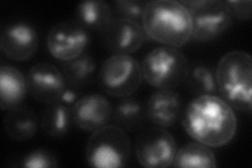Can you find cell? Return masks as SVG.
<instances>
[{
	"label": "cell",
	"instance_id": "6da1fadb",
	"mask_svg": "<svg viewBox=\"0 0 252 168\" xmlns=\"http://www.w3.org/2000/svg\"><path fill=\"white\" fill-rule=\"evenodd\" d=\"M181 120L189 137L209 147L227 145L238 130V119L233 108L216 95L192 99L187 104Z\"/></svg>",
	"mask_w": 252,
	"mask_h": 168
},
{
	"label": "cell",
	"instance_id": "7a4b0ae2",
	"mask_svg": "<svg viewBox=\"0 0 252 168\" xmlns=\"http://www.w3.org/2000/svg\"><path fill=\"white\" fill-rule=\"evenodd\" d=\"M146 36L165 46L182 47L191 39V16L176 0L148 1L141 20Z\"/></svg>",
	"mask_w": 252,
	"mask_h": 168
},
{
	"label": "cell",
	"instance_id": "3957f363",
	"mask_svg": "<svg viewBox=\"0 0 252 168\" xmlns=\"http://www.w3.org/2000/svg\"><path fill=\"white\" fill-rule=\"evenodd\" d=\"M218 92L222 99L243 113L252 109V58L244 51L225 54L216 69Z\"/></svg>",
	"mask_w": 252,
	"mask_h": 168
},
{
	"label": "cell",
	"instance_id": "277c9868",
	"mask_svg": "<svg viewBox=\"0 0 252 168\" xmlns=\"http://www.w3.org/2000/svg\"><path fill=\"white\" fill-rule=\"evenodd\" d=\"M131 141L127 132L117 125H106L94 132L85 147V159L91 167L119 168L127 165Z\"/></svg>",
	"mask_w": 252,
	"mask_h": 168
},
{
	"label": "cell",
	"instance_id": "5b68a950",
	"mask_svg": "<svg viewBox=\"0 0 252 168\" xmlns=\"http://www.w3.org/2000/svg\"><path fill=\"white\" fill-rule=\"evenodd\" d=\"M141 69L143 79L151 86L159 90H175L186 81L190 67L182 52L169 46H160L145 56Z\"/></svg>",
	"mask_w": 252,
	"mask_h": 168
},
{
	"label": "cell",
	"instance_id": "8992f818",
	"mask_svg": "<svg viewBox=\"0 0 252 168\" xmlns=\"http://www.w3.org/2000/svg\"><path fill=\"white\" fill-rule=\"evenodd\" d=\"M141 65L129 55H113L108 57L99 70V84L110 97H130L141 87Z\"/></svg>",
	"mask_w": 252,
	"mask_h": 168
},
{
	"label": "cell",
	"instance_id": "52a82bcc",
	"mask_svg": "<svg viewBox=\"0 0 252 168\" xmlns=\"http://www.w3.org/2000/svg\"><path fill=\"white\" fill-rule=\"evenodd\" d=\"M191 16V39L199 42L212 41L232 26V18L220 0L180 1Z\"/></svg>",
	"mask_w": 252,
	"mask_h": 168
},
{
	"label": "cell",
	"instance_id": "ba28073f",
	"mask_svg": "<svg viewBox=\"0 0 252 168\" xmlns=\"http://www.w3.org/2000/svg\"><path fill=\"white\" fill-rule=\"evenodd\" d=\"M177 150V143L171 134L159 126L142 131L135 143L138 162L146 168L171 166Z\"/></svg>",
	"mask_w": 252,
	"mask_h": 168
},
{
	"label": "cell",
	"instance_id": "9c48e42d",
	"mask_svg": "<svg viewBox=\"0 0 252 168\" xmlns=\"http://www.w3.org/2000/svg\"><path fill=\"white\" fill-rule=\"evenodd\" d=\"M90 42L88 30L77 21H62L55 25L46 38L47 51L60 61H69L84 54Z\"/></svg>",
	"mask_w": 252,
	"mask_h": 168
},
{
	"label": "cell",
	"instance_id": "30bf717a",
	"mask_svg": "<svg viewBox=\"0 0 252 168\" xmlns=\"http://www.w3.org/2000/svg\"><path fill=\"white\" fill-rule=\"evenodd\" d=\"M101 41L114 55H130L145 42L146 34L140 22L114 17L101 32Z\"/></svg>",
	"mask_w": 252,
	"mask_h": 168
},
{
	"label": "cell",
	"instance_id": "8fae6325",
	"mask_svg": "<svg viewBox=\"0 0 252 168\" xmlns=\"http://www.w3.org/2000/svg\"><path fill=\"white\" fill-rule=\"evenodd\" d=\"M26 78L29 94L45 105L59 101L67 85L62 70L47 62L32 67Z\"/></svg>",
	"mask_w": 252,
	"mask_h": 168
},
{
	"label": "cell",
	"instance_id": "7c38bea8",
	"mask_svg": "<svg viewBox=\"0 0 252 168\" xmlns=\"http://www.w3.org/2000/svg\"><path fill=\"white\" fill-rule=\"evenodd\" d=\"M38 46V32L30 23L15 21L2 27L0 47L9 59L17 62L27 61L36 54Z\"/></svg>",
	"mask_w": 252,
	"mask_h": 168
},
{
	"label": "cell",
	"instance_id": "4fadbf2b",
	"mask_svg": "<svg viewBox=\"0 0 252 168\" xmlns=\"http://www.w3.org/2000/svg\"><path fill=\"white\" fill-rule=\"evenodd\" d=\"M70 113L73 123L78 129L94 133L112 121L113 106L104 96L91 94L78 99Z\"/></svg>",
	"mask_w": 252,
	"mask_h": 168
},
{
	"label": "cell",
	"instance_id": "5bb4252c",
	"mask_svg": "<svg viewBox=\"0 0 252 168\" xmlns=\"http://www.w3.org/2000/svg\"><path fill=\"white\" fill-rule=\"evenodd\" d=\"M145 107L149 121L163 129L175 125L184 111L182 97L173 90L155 92L148 98Z\"/></svg>",
	"mask_w": 252,
	"mask_h": 168
},
{
	"label": "cell",
	"instance_id": "9a60e30c",
	"mask_svg": "<svg viewBox=\"0 0 252 168\" xmlns=\"http://www.w3.org/2000/svg\"><path fill=\"white\" fill-rule=\"evenodd\" d=\"M29 94L27 78L19 69L10 66L0 68V107L12 110L21 105Z\"/></svg>",
	"mask_w": 252,
	"mask_h": 168
},
{
	"label": "cell",
	"instance_id": "2e32d148",
	"mask_svg": "<svg viewBox=\"0 0 252 168\" xmlns=\"http://www.w3.org/2000/svg\"><path fill=\"white\" fill-rule=\"evenodd\" d=\"M39 123L40 122L35 111L25 106L9 110L3 119V127L7 137L18 142L34 138Z\"/></svg>",
	"mask_w": 252,
	"mask_h": 168
},
{
	"label": "cell",
	"instance_id": "e0dca14e",
	"mask_svg": "<svg viewBox=\"0 0 252 168\" xmlns=\"http://www.w3.org/2000/svg\"><path fill=\"white\" fill-rule=\"evenodd\" d=\"M112 120L115 125L125 132H137L147 122L146 107L140 99L135 97L122 98L113 107Z\"/></svg>",
	"mask_w": 252,
	"mask_h": 168
},
{
	"label": "cell",
	"instance_id": "ac0fdd59",
	"mask_svg": "<svg viewBox=\"0 0 252 168\" xmlns=\"http://www.w3.org/2000/svg\"><path fill=\"white\" fill-rule=\"evenodd\" d=\"M73 123L70 108L60 101L47 104L40 115V127L51 138H62Z\"/></svg>",
	"mask_w": 252,
	"mask_h": 168
},
{
	"label": "cell",
	"instance_id": "d6986e66",
	"mask_svg": "<svg viewBox=\"0 0 252 168\" xmlns=\"http://www.w3.org/2000/svg\"><path fill=\"white\" fill-rule=\"evenodd\" d=\"M112 5L103 0H90L77 6V22L88 31L101 32L113 17Z\"/></svg>",
	"mask_w": 252,
	"mask_h": 168
},
{
	"label": "cell",
	"instance_id": "ffe728a7",
	"mask_svg": "<svg viewBox=\"0 0 252 168\" xmlns=\"http://www.w3.org/2000/svg\"><path fill=\"white\" fill-rule=\"evenodd\" d=\"M171 166L182 168H215L218 166V163L210 147L195 141L188 143L177 150Z\"/></svg>",
	"mask_w": 252,
	"mask_h": 168
},
{
	"label": "cell",
	"instance_id": "44dd1931",
	"mask_svg": "<svg viewBox=\"0 0 252 168\" xmlns=\"http://www.w3.org/2000/svg\"><path fill=\"white\" fill-rule=\"evenodd\" d=\"M97 69V63L90 55H81L80 57L63 62L62 74L66 84L73 89H81L88 84Z\"/></svg>",
	"mask_w": 252,
	"mask_h": 168
},
{
	"label": "cell",
	"instance_id": "7402d4cb",
	"mask_svg": "<svg viewBox=\"0 0 252 168\" xmlns=\"http://www.w3.org/2000/svg\"><path fill=\"white\" fill-rule=\"evenodd\" d=\"M185 82L189 92L196 97L218 93L216 70L207 66L199 65L189 69Z\"/></svg>",
	"mask_w": 252,
	"mask_h": 168
},
{
	"label": "cell",
	"instance_id": "603a6c76",
	"mask_svg": "<svg viewBox=\"0 0 252 168\" xmlns=\"http://www.w3.org/2000/svg\"><path fill=\"white\" fill-rule=\"evenodd\" d=\"M147 2L141 0H115L112 4L113 14L118 18L141 21Z\"/></svg>",
	"mask_w": 252,
	"mask_h": 168
},
{
	"label": "cell",
	"instance_id": "cb8c5ba5",
	"mask_svg": "<svg viewBox=\"0 0 252 168\" xmlns=\"http://www.w3.org/2000/svg\"><path fill=\"white\" fill-rule=\"evenodd\" d=\"M59 162L50 150L35 149L20 159L19 166L26 168H56Z\"/></svg>",
	"mask_w": 252,
	"mask_h": 168
},
{
	"label": "cell",
	"instance_id": "d4e9b609",
	"mask_svg": "<svg viewBox=\"0 0 252 168\" xmlns=\"http://www.w3.org/2000/svg\"><path fill=\"white\" fill-rule=\"evenodd\" d=\"M223 3L232 19L247 21L251 18L252 2L250 0H235V1L226 0Z\"/></svg>",
	"mask_w": 252,
	"mask_h": 168
},
{
	"label": "cell",
	"instance_id": "484cf974",
	"mask_svg": "<svg viewBox=\"0 0 252 168\" xmlns=\"http://www.w3.org/2000/svg\"><path fill=\"white\" fill-rule=\"evenodd\" d=\"M59 101L63 104H65V105L68 106L69 108H72V106L78 101V95L75 89H73V87L70 86H66V89L64 92H63Z\"/></svg>",
	"mask_w": 252,
	"mask_h": 168
}]
</instances>
